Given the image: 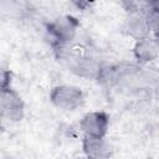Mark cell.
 Segmentation results:
<instances>
[{"mask_svg": "<svg viewBox=\"0 0 159 159\" xmlns=\"http://www.w3.org/2000/svg\"><path fill=\"white\" fill-rule=\"evenodd\" d=\"M11 89V73L0 67V96Z\"/></svg>", "mask_w": 159, "mask_h": 159, "instance_id": "9", "label": "cell"}, {"mask_svg": "<svg viewBox=\"0 0 159 159\" xmlns=\"http://www.w3.org/2000/svg\"><path fill=\"white\" fill-rule=\"evenodd\" d=\"M80 127L84 137L103 138L107 135L109 129V117L102 111L88 112L82 117Z\"/></svg>", "mask_w": 159, "mask_h": 159, "instance_id": "5", "label": "cell"}, {"mask_svg": "<svg viewBox=\"0 0 159 159\" xmlns=\"http://www.w3.org/2000/svg\"><path fill=\"white\" fill-rule=\"evenodd\" d=\"M124 32L134 39L135 41L150 37V32L153 31L152 24L149 21L148 14L145 10H135L129 11L125 21H124Z\"/></svg>", "mask_w": 159, "mask_h": 159, "instance_id": "3", "label": "cell"}, {"mask_svg": "<svg viewBox=\"0 0 159 159\" xmlns=\"http://www.w3.org/2000/svg\"><path fill=\"white\" fill-rule=\"evenodd\" d=\"M158 52H159L158 42L153 37H147L135 41V45L133 47L134 57L139 63H149L157 60Z\"/></svg>", "mask_w": 159, "mask_h": 159, "instance_id": "8", "label": "cell"}, {"mask_svg": "<svg viewBox=\"0 0 159 159\" xmlns=\"http://www.w3.org/2000/svg\"><path fill=\"white\" fill-rule=\"evenodd\" d=\"M51 103L62 111L73 112L83 106L84 94L83 91L73 84H58L52 88L50 93Z\"/></svg>", "mask_w": 159, "mask_h": 159, "instance_id": "1", "label": "cell"}, {"mask_svg": "<svg viewBox=\"0 0 159 159\" xmlns=\"http://www.w3.org/2000/svg\"><path fill=\"white\" fill-rule=\"evenodd\" d=\"M68 68L80 77L83 78H97L102 67L97 60L88 55L70 52L66 56Z\"/></svg>", "mask_w": 159, "mask_h": 159, "instance_id": "4", "label": "cell"}, {"mask_svg": "<svg viewBox=\"0 0 159 159\" xmlns=\"http://www.w3.org/2000/svg\"><path fill=\"white\" fill-rule=\"evenodd\" d=\"M82 152L87 159H111L114 149L112 143L106 137H83Z\"/></svg>", "mask_w": 159, "mask_h": 159, "instance_id": "7", "label": "cell"}, {"mask_svg": "<svg viewBox=\"0 0 159 159\" xmlns=\"http://www.w3.org/2000/svg\"><path fill=\"white\" fill-rule=\"evenodd\" d=\"M25 116V103L19 93L10 89L0 96V117L9 122H20Z\"/></svg>", "mask_w": 159, "mask_h": 159, "instance_id": "6", "label": "cell"}, {"mask_svg": "<svg viewBox=\"0 0 159 159\" xmlns=\"http://www.w3.org/2000/svg\"><path fill=\"white\" fill-rule=\"evenodd\" d=\"M78 22L73 16L62 15L48 25V32L60 46L70 45L77 35Z\"/></svg>", "mask_w": 159, "mask_h": 159, "instance_id": "2", "label": "cell"}]
</instances>
